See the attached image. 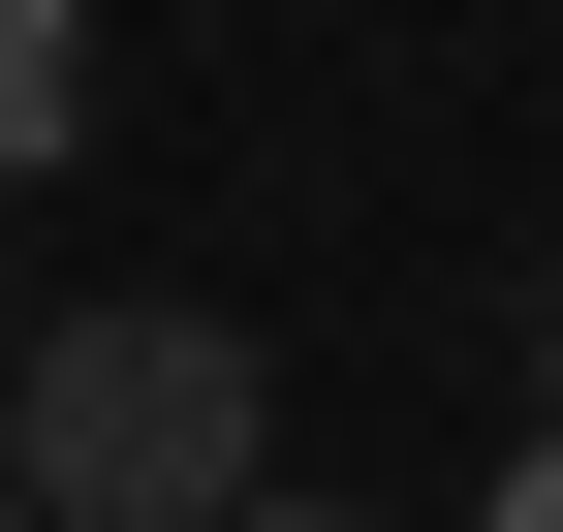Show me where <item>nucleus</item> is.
I'll use <instances>...</instances> for the list:
<instances>
[{"label": "nucleus", "instance_id": "obj_1", "mask_svg": "<svg viewBox=\"0 0 563 532\" xmlns=\"http://www.w3.org/2000/svg\"><path fill=\"white\" fill-rule=\"evenodd\" d=\"M251 439H282V376L220 345V313H32V345H0L32 532H220V501H282Z\"/></svg>", "mask_w": 563, "mask_h": 532}, {"label": "nucleus", "instance_id": "obj_2", "mask_svg": "<svg viewBox=\"0 0 563 532\" xmlns=\"http://www.w3.org/2000/svg\"><path fill=\"white\" fill-rule=\"evenodd\" d=\"M63 125H95V0H0V188H63Z\"/></svg>", "mask_w": 563, "mask_h": 532}, {"label": "nucleus", "instance_id": "obj_3", "mask_svg": "<svg viewBox=\"0 0 563 532\" xmlns=\"http://www.w3.org/2000/svg\"><path fill=\"white\" fill-rule=\"evenodd\" d=\"M470 532H563V408H532V470H501V501H470Z\"/></svg>", "mask_w": 563, "mask_h": 532}, {"label": "nucleus", "instance_id": "obj_4", "mask_svg": "<svg viewBox=\"0 0 563 532\" xmlns=\"http://www.w3.org/2000/svg\"><path fill=\"white\" fill-rule=\"evenodd\" d=\"M220 532H376V501H220Z\"/></svg>", "mask_w": 563, "mask_h": 532}, {"label": "nucleus", "instance_id": "obj_5", "mask_svg": "<svg viewBox=\"0 0 563 532\" xmlns=\"http://www.w3.org/2000/svg\"><path fill=\"white\" fill-rule=\"evenodd\" d=\"M0 532H32V470H0Z\"/></svg>", "mask_w": 563, "mask_h": 532}, {"label": "nucleus", "instance_id": "obj_6", "mask_svg": "<svg viewBox=\"0 0 563 532\" xmlns=\"http://www.w3.org/2000/svg\"><path fill=\"white\" fill-rule=\"evenodd\" d=\"M532 345H563V313H532Z\"/></svg>", "mask_w": 563, "mask_h": 532}]
</instances>
